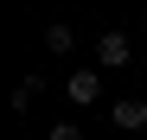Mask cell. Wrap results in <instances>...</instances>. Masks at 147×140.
Here are the masks:
<instances>
[{
  "instance_id": "cell-1",
  "label": "cell",
  "mask_w": 147,
  "mask_h": 140,
  "mask_svg": "<svg viewBox=\"0 0 147 140\" xmlns=\"http://www.w3.org/2000/svg\"><path fill=\"white\" fill-rule=\"evenodd\" d=\"M96 64H102V70H121V64H134V38L109 26L102 38H96Z\"/></svg>"
},
{
  "instance_id": "cell-2",
  "label": "cell",
  "mask_w": 147,
  "mask_h": 140,
  "mask_svg": "<svg viewBox=\"0 0 147 140\" xmlns=\"http://www.w3.org/2000/svg\"><path fill=\"white\" fill-rule=\"evenodd\" d=\"M64 96L77 108H90L96 96H102V70H70V77H64Z\"/></svg>"
},
{
  "instance_id": "cell-3",
  "label": "cell",
  "mask_w": 147,
  "mask_h": 140,
  "mask_svg": "<svg viewBox=\"0 0 147 140\" xmlns=\"http://www.w3.org/2000/svg\"><path fill=\"white\" fill-rule=\"evenodd\" d=\"M109 121L128 127V134H141V127H147V102H141V96H121V102L109 108Z\"/></svg>"
},
{
  "instance_id": "cell-4",
  "label": "cell",
  "mask_w": 147,
  "mask_h": 140,
  "mask_svg": "<svg viewBox=\"0 0 147 140\" xmlns=\"http://www.w3.org/2000/svg\"><path fill=\"white\" fill-rule=\"evenodd\" d=\"M45 45H51V51L64 57V51H70V45H77V26H45Z\"/></svg>"
},
{
  "instance_id": "cell-5",
  "label": "cell",
  "mask_w": 147,
  "mask_h": 140,
  "mask_svg": "<svg viewBox=\"0 0 147 140\" xmlns=\"http://www.w3.org/2000/svg\"><path fill=\"white\" fill-rule=\"evenodd\" d=\"M32 96H38V77H26V83H19V89H13V108H19V115H26V108H32Z\"/></svg>"
},
{
  "instance_id": "cell-6",
  "label": "cell",
  "mask_w": 147,
  "mask_h": 140,
  "mask_svg": "<svg viewBox=\"0 0 147 140\" xmlns=\"http://www.w3.org/2000/svg\"><path fill=\"white\" fill-rule=\"evenodd\" d=\"M51 140H83V127H77V121H58V127H51Z\"/></svg>"
}]
</instances>
